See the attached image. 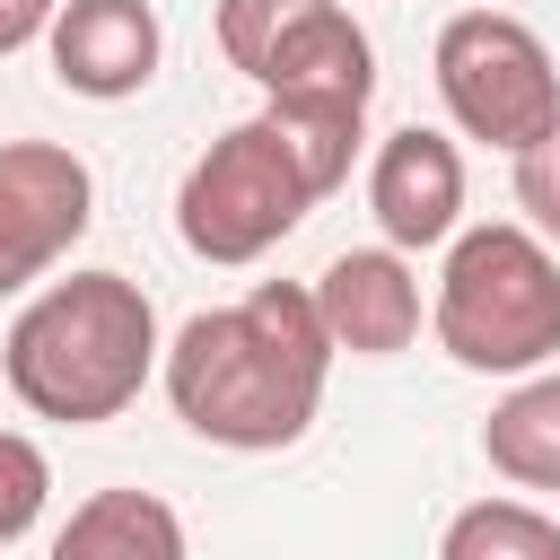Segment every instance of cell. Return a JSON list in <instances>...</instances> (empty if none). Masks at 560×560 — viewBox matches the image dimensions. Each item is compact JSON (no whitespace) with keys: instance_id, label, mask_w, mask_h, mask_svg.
<instances>
[{"instance_id":"15","label":"cell","mask_w":560,"mask_h":560,"mask_svg":"<svg viewBox=\"0 0 560 560\" xmlns=\"http://www.w3.org/2000/svg\"><path fill=\"white\" fill-rule=\"evenodd\" d=\"M44 499H52V464H44V446L18 438V429H0V542H18V534L44 516Z\"/></svg>"},{"instance_id":"13","label":"cell","mask_w":560,"mask_h":560,"mask_svg":"<svg viewBox=\"0 0 560 560\" xmlns=\"http://www.w3.org/2000/svg\"><path fill=\"white\" fill-rule=\"evenodd\" d=\"M271 131L298 149V166L315 175V192H332L359 158V131H368V105H332V96H262Z\"/></svg>"},{"instance_id":"3","label":"cell","mask_w":560,"mask_h":560,"mask_svg":"<svg viewBox=\"0 0 560 560\" xmlns=\"http://www.w3.org/2000/svg\"><path fill=\"white\" fill-rule=\"evenodd\" d=\"M438 350L472 376H534L560 350V254L516 219H481L446 236L438 271Z\"/></svg>"},{"instance_id":"11","label":"cell","mask_w":560,"mask_h":560,"mask_svg":"<svg viewBox=\"0 0 560 560\" xmlns=\"http://www.w3.org/2000/svg\"><path fill=\"white\" fill-rule=\"evenodd\" d=\"M52 560H184V516L158 490H96L52 534Z\"/></svg>"},{"instance_id":"16","label":"cell","mask_w":560,"mask_h":560,"mask_svg":"<svg viewBox=\"0 0 560 560\" xmlns=\"http://www.w3.org/2000/svg\"><path fill=\"white\" fill-rule=\"evenodd\" d=\"M516 210L534 219V236H551V245H560V122L516 158Z\"/></svg>"},{"instance_id":"14","label":"cell","mask_w":560,"mask_h":560,"mask_svg":"<svg viewBox=\"0 0 560 560\" xmlns=\"http://www.w3.org/2000/svg\"><path fill=\"white\" fill-rule=\"evenodd\" d=\"M438 560H560V525L525 499H472L455 508Z\"/></svg>"},{"instance_id":"10","label":"cell","mask_w":560,"mask_h":560,"mask_svg":"<svg viewBox=\"0 0 560 560\" xmlns=\"http://www.w3.org/2000/svg\"><path fill=\"white\" fill-rule=\"evenodd\" d=\"M315 315H324L332 350H350V359L411 350V332H420V280H411L402 245H350V254H332L324 280H315Z\"/></svg>"},{"instance_id":"12","label":"cell","mask_w":560,"mask_h":560,"mask_svg":"<svg viewBox=\"0 0 560 560\" xmlns=\"http://www.w3.org/2000/svg\"><path fill=\"white\" fill-rule=\"evenodd\" d=\"M481 455L516 490H560V376H525L481 420Z\"/></svg>"},{"instance_id":"6","label":"cell","mask_w":560,"mask_h":560,"mask_svg":"<svg viewBox=\"0 0 560 560\" xmlns=\"http://www.w3.org/2000/svg\"><path fill=\"white\" fill-rule=\"evenodd\" d=\"M219 52L262 96H376V44L341 0H219Z\"/></svg>"},{"instance_id":"5","label":"cell","mask_w":560,"mask_h":560,"mask_svg":"<svg viewBox=\"0 0 560 560\" xmlns=\"http://www.w3.org/2000/svg\"><path fill=\"white\" fill-rule=\"evenodd\" d=\"M429 70H438V96H446V114H455L464 140H490V149L525 158L560 122V70H551L542 35L525 18H508V9L446 18Z\"/></svg>"},{"instance_id":"17","label":"cell","mask_w":560,"mask_h":560,"mask_svg":"<svg viewBox=\"0 0 560 560\" xmlns=\"http://www.w3.org/2000/svg\"><path fill=\"white\" fill-rule=\"evenodd\" d=\"M52 18H61V0H0V61L26 52L35 35H52Z\"/></svg>"},{"instance_id":"8","label":"cell","mask_w":560,"mask_h":560,"mask_svg":"<svg viewBox=\"0 0 560 560\" xmlns=\"http://www.w3.org/2000/svg\"><path fill=\"white\" fill-rule=\"evenodd\" d=\"M368 210L385 228V245L420 254V245H446L464 228V149L429 122H402L376 140V166H368Z\"/></svg>"},{"instance_id":"2","label":"cell","mask_w":560,"mask_h":560,"mask_svg":"<svg viewBox=\"0 0 560 560\" xmlns=\"http://www.w3.org/2000/svg\"><path fill=\"white\" fill-rule=\"evenodd\" d=\"M158 368H166L158 306L122 271H70V280L35 289L9 324V341H0L9 394L35 420H61V429H96V420L131 411Z\"/></svg>"},{"instance_id":"4","label":"cell","mask_w":560,"mask_h":560,"mask_svg":"<svg viewBox=\"0 0 560 560\" xmlns=\"http://www.w3.org/2000/svg\"><path fill=\"white\" fill-rule=\"evenodd\" d=\"M315 175L298 166V149L271 131V114L219 131L192 166H184V192H175V236L201 254V262H262L306 210H315Z\"/></svg>"},{"instance_id":"7","label":"cell","mask_w":560,"mask_h":560,"mask_svg":"<svg viewBox=\"0 0 560 560\" xmlns=\"http://www.w3.org/2000/svg\"><path fill=\"white\" fill-rule=\"evenodd\" d=\"M96 219V175L61 140H0V298L44 280Z\"/></svg>"},{"instance_id":"9","label":"cell","mask_w":560,"mask_h":560,"mask_svg":"<svg viewBox=\"0 0 560 560\" xmlns=\"http://www.w3.org/2000/svg\"><path fill=\"white\" fill-rule=\"evenodd\" d=\"M44 44H52V79L70 96L114 105V96H140L158 79L166 26H158L149 0H61V18H52Z\"/></svg>"},{"instance_id":"1","label":"cell","mask_w":560,"mask_h":560,"mask_svg":"<svg viewBox=\"0 0 560 560\" xmlns=\"http://www.w3.org/2000/svg\"><path fill=\"white\" fill-rule=\"evenodd\" d=\"M332 359L341 350L315 315V289L254 280L236 306H210L166 341V402L192 438L271 455L315 429Z\"/></svg>"}]
</instances>
